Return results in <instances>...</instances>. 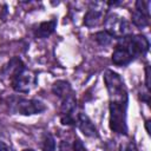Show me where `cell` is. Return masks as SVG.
<instances>
[{"label":"cell","mask_w":151,"mask_h":151,"mask_svg":"<svg viewBox=\"0 0 151 151\" xmlns=\"http://www.w3.org/2000/svg\"><path fill=\"white\" fill-rule=\"evenodd\" d=\"M104 81L109 92L110 101L113 103H127V91L120 76L111 70H106L104 73Z\"/></svg>","instance_id":"cell-1"},{"label":"cell","mask_w":151,"mask_h":151,"mask_svg":"<svg viewBox=\"0 0 151 151\" xmlns=\"http://www.w3.org/2000/svg\"><path fill=\"white\" fill-rule=\"evenodd\" d=\"M126 107H127V103L110 101V129L113 132L120 134H125L127 132Z\"/></svg>","instance_id":"cell-2"},{"label":"cell","mask_w":151,"mask_h":151,"mask_svg":"<svg viewBox=\"0 0 151 151\" xmlns=\"http://www.w3.org/2000/svg\"><path fill=\"white\" fill-rule=\"evenodd\" d=\"M106 32L114 38H123L130 32L127 21L117 13H110L104 21Z\"/></svg>","instance_id":"cell-3"},{"label":"cell","mask_w":151,"mask_h":151,"mask_svg":"<svg viewBox=\"0 0 151 151\" xmlns=\"http://www.w3.org/2000/svg\"><path fill=\"white\" fill-rule=\"evenodd\" d=\"M134 58L133 52L130 48L127 35L120 38L118 45L116 46L113 53H112V63L117 66H125L130 64Z\"/></svg>","instance_id":"cell-4"},{"label":"cell","mask_w":151,"mask_h":151,"mask_svg":"<svg viewBox=\"0 0 151 151\" xmlns=\"http://www.w3.org/2000/svg\"><path fill=\"white\" fill-rule=\"evenodd\" d=\"M37 83V78L33 72L24 70L19 74H17L14 78H12V87L17 92L27 93L29 92Z\"/></svg>","instance_id":"cell-5"},{"label":"cell","mask_w":151,"mask_h":151,"mask_svg":"<svg viewBox=\"0 0 151 151\" xmlns=\"http://www.w3.org/2000/svg\"><path fill=\"white\" fill-rule=\"evenodd\" d=\"M45 105L35 99H19L14 104V111L17 113L24 114V116H31V114H37L41 113L45 111Z\"/></svg>","instance_id":"cell-6"},{"label":"cell","mask_w":151,"mask_h":151,"mask_svg":"<svg viewBox=\"0 0 151 151\" xmlns=\"http://www.w3.org/2000/svg\"><path fill=\"white\" fill-rule=\"evenodd\" d=\"M103 4L100 2H94L90 7V9L86 12L85 18H84V25L87 27H96L101 24L103 18H104V9L101 7Z\"/></svg>","instance_id":"cell-7"},{"label":"cell","mask_w":151,"mask_h":151,"mask_svg":"<svg viewBox=\"0 0 151 151\" xmlns=\"http://www.w3.org/2000/svg\"><path fill=\"white\" fill-rule=\"evenodd\" d=\"M129 45L134 57L137 54H145L149 51V46H150L149 40L144 35H140V34L129 37Z\"/></svg>","instance_id":"cell-8"},{"label":"cell","mask_w":151,"mask_h":151,"mask_svg":"<svg viewBox=\"0 0 151 151\" xmlns=\"http://www.w3.org/2000/svg\"><path fill=\"white\" fill-rule=\"evenodd\" d=\"M77 122H78V126L80 131L86 137H97V129L91 122V119L85 113H79Z\"/></svg>","instance_id":"cell-9"},{"label":"cell","mask_w":151,"mask_h":151,"mask_svg":"<svg viewBox=\"0 0 151 151\" xmlns=\"http://www.w3.org/2000/svg\"><path fill=\"white\" fill-rule=\"evenodd\" d=\"M25 70V66H24V63L19 59V58H17V57H14V58H12L5 66H4V68H2V71H1V73L4 74V76H7V77H11V78H14L17 74H19L20 72H22Z\"/></svg>","instance_id":"cell-10"},{"label":"cell","mask_w":151,"mask_h":151,"mask_svg":"<svg viewBox=\"0 0 151 151\" xmlns=\"http://www.w3.org/2000/svg\"><path fill=\"white\" fill-rule=\"evenodd\" d=\"M55 27H57V20L55 19H52V20H48V21H44L37 27L34 34H35L37 38L45 39V38L50 37L54 32Z\"/></svg>","instance_id":"cell-11"},{"label":"cell","mask_w":151,"mask_h":151,"mask_svg":"<svg viewBox=\"0 0 151 151\" xmlns=\"http://www.w3.org/2000/svg\"><path fill=\"white\" fill-rule=\"evenodd\" d=\"M52 91H53V93L57 97H59L61 99L66 98L67 96H70L72 93L71 85L66 80H58V81H55L53 84V86H52Z\"/></svg>","instance_id":"cell-12"},{"label":"cell","mask_w":151,"mask_h":151,"mask_svg":"<svg viewBox=\"0 0 151 151\" xmlns=\"http://www.w3.org/2000/svg\"><path fill=\"white\" fill-rule=\"evenodd\" d=\"M77 106V100L76 97L73 96V93H71L70 96H67L66 98L63 99L61 106H60V112L61 116H66V114H72L73 111L76 110Z\"/></svg>","instance_id":"cell-13"},{"label":"cell","mask_w":151,"mask_h":151,"mask_svg":"<svg viewBox=\"0 0 151 151\" xmlns=\"http://www.w3.org/2000/svg\"><path fill=\"white\" fill-rule=\"evenodd\" d=\"M132 22H133L134 26H137L139 28L146 27L149 25V17H146L145 14H143L139 11L134 9L132 12Z\"/></svg>","instance_id":"cell-14"},{"label":"cell","mask_w":151,"mask_h":151,"mask_svg":"<svg viewBox=\"0 0 151 151\" xmlns=\"http://www.w3.org/2000/svg\"><path fill=\"white\" fill-rule=\"evenodd\" d=\"M94 39H96V41L100 45V46H107V45H110L111 42H112V39H113V37L111 35V34H109L106 31H100V32H97L96 33V35H94Z\"/></svg>","instance_id":"cell-15"},{"label":"cell","mask_w":151,"mask_h":151,"mask_svg":"<svg viewBox=\"0 0 151 151\" xmlns=\"http://www.w3.org/2000/svg\"><path fill=\"white\" fill-rule=\"evenodd\" d=\"M41 149L44 151H54V149H55V139L51 133H46L42 137Z\"/></svg>","instance_id":"cell-16"},{"label":"cell","mask_w":151,"mask_h":151,"mask_svg":"<svg viewBox=\"0 0 151 151\" xmlns=\"http://www.w3.org/2000/svg\"><path fill=\"white\" fill-rule=\"evenodd\" d=\"M136 9L146 17L150 15V1L149 0H138L136 2Z\"/></svg>","instance_id":"cell-17"},{"label":"cell","mask_w":151,"mask_h":151,"mask_svg":"<svg viewBox=\"0 0 151 151\" xmlns=\"http://www.w3.org/2000/svg\"><path fill=\"white\" fill-rule=\"evenodd\" d=\"M120 151H138V150H137V146L134 145L133 142H126V143L122 144Z\"/></svg>","instance_id":"cell-18"},{"label":"cell","mask_w":151,"mask_h":151,"mask_svg":"<svg viewBox=\"0 0 151 151\" xmlns=\"http://www.w3.org/2000/svg\"><path fill=\"white\" fill-rule=\"evenodd\" d=\"M73 150H74V151H86V149H85L83 142L79 140V139H76V140L73 142Z\"/></svg>","instance_id":"cell-19"},{"label":"cell","mask_w":151,"mask_h":151,"mask_svg":"<svg viewBox=\"0 0 151 151\" xmlns=\"http://www.w3.org/2000/svg\"><path fill=\"white\" fill-rule=\"evenodd\" d=\"M145 85H146V88L149 90L150 88V67L146 66L145 68Z\"/></svg>","instance_id":"cell-20"},{"label":"cell","mask_w":151,"mask_h":151,"mask_svg":"<svg viewBox=\"0 0 151 151\" xmlns=\"http://www.w3.org/2000/svg\"><path fill=\"white\" fill-rule=\"evenodd\" d=\"M0 151H13L6 143L4 142H0Z\"/></svg>","instance_id":"cell-21"},{"label":"cell","mask_w":151,"mask_h":151,"mask_svg":"<svg viewBox=\"0 0 151 151\" xmlns=\"http://www.w3.org/2000/svg\"><path fill=\"white\" fill-rule=\"evenodd\" d=\"M110 6H112V5H118V4H120V1H109L107 2Z\"/></svg>","instance_id":"cell-22"},{"label":"cell","mask_w":151,"mask_h":151,"mask_svg":"<svg viewBox=\"0 0 151 151\" xmlns=\"http://www.w3.org/2000/svg\"><path fill=\"white\" fill-rule=\"evenodd\" d=\"M149 125H150V122L147 120V122L145 123V126H146V131H147V133H150V127H149Z\"/></svg>","instance_id":"cell-23"},{"label":"cell","mask_w":151,"mask_h":151,"mask_svg":"<svg viewBox=\"0 0 151 151\" xmlns=\"http://www.w3.org/2000/svg\"><path fill=\"white\" fill-rule=\"evenodd\" d=\"M22 151H34V150L33 149H24Z\"/></svg>","instance_id":"cell-24"}]
</instances>
